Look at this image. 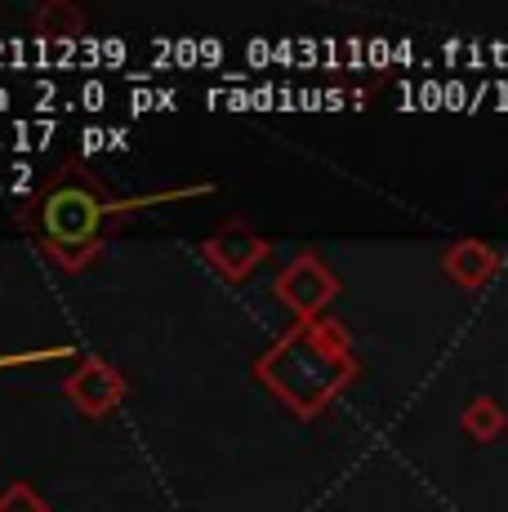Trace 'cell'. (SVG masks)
Returning <instances> with one entry per match:
<instances>
[{"label":"cell","mask_w":508,"mask_h":512,"mask_svg":"<svg viewBox=\"0 0 508 512\" xmlns=\"http://www.w3.org/2000/svg\"><path fill=\"white\" fill-rule=\"evenodd\" d=\"M103 205L94 201L85 187H58V192L45 201V228L54 232V241L63 245H81L99 232Z\"/></svg>","instance_id":"6da1fadb"},{"label":"cell","mask_w":508,"mask_h":512,"mask_svg":"<svg viewBox=\"0 0 508 512\" xmlns=\"http://www.w3.org/2000/svg\"><path fill=\"white\" fill-rule=\"evenodd\" d=\"M277 290H281V299L299 312V317H312V312H317L321 303L335 294V277H330V272L321 268L312 254H304V259L290 263V272L281 277Z\"/></svg>","instance_id":"7a4b0ae2"},{"label":"cell","mask_w":508,"mask_h":512,"mask_svg":"<svg viewBox=\"0 0 508 512\" xmlns=\"http://www.w3.org/2000/svg\"><path fill=\"white\" fill-rule=\"evenodd\" d=\"M442 268L455 277V285H464V290H477V285H486L500 272V250H491L486 241H459L446 250Z\"/></svg>","instance_id":"3957f363"},{"label":"cell","mask_w":508,"mask_h":512,"mask_svg":"<svg viewBox=\"0 0 508 512\" xmlns=\"http://www.w3.org/2000/svg\"><path fill=\"white\" fill-rule=\"evenodd\" d=\"M67 392H72L90 415H103V410H112L116 401H121V379H116L112 366H103V361L90 357L72 379H67Z\"/></svg>","instance_id":"277c9868"},{"label":"cell","mask_w":508,"mask_h":512,"mask_svg":"<svg viewBox=\"0 0 508 512\" xmlns=\"http://www.w3.org/2000/svg\"><path fill=\"white\" fill-rule=\"evenodd\" d=\"M205 254H210L228 277H246L254 263L263 259V241L259 236H250L246 228H228V232H219L210 245H205Z\"/></svg>","instance_id":"5b68a950"},{"label":"cell","mask_w":508,"mask_h":512,"mask_svg":"<svg viewBox=\"0 0 508 512\" xmlns=\"http://www.w3.org/2000/svg\"><path fill=\"white\" fill-rule=\"evenodd\" d=\"M464 428H468V437H473V441H495L508 428L500 401H495V397H473L464 406Z\"/></svg>","instance_id":"8992f818"},{"label":"cell","mask_w":508,"mask_h":512,"mask_svg":"<svg viewBox=\"0 0 508 512\" xmlns=\"http://www.w3.org/2000/svg\"><path fill=\"white\" fill-rule=\"evenodd\" d=\"M36 27H41V41H54V45L81 41V14L72 5H45Z\"/></svg>","instance_id":"52a82bcc"},{"label":"cell","mask_w":508,"mask_h":512,"mask_svg":"<svg viewBox=\"0 0 508 512\" xmlns=\"http://www.w3.org/2000/svg\"><path fill=\"white\" fill-rule=\"evenodd\" d=\"M0 512H45V504L36 499V490H27V486H9L5 495H0Z\"/></svg>","instance_id":"ba28073f"},{"label":"cell","mask_w":508,"mask_h":512,"mask_svg":"<svg viewBox=\"0 0 508 512\" xmlns=\"http://www.w3.org/2000/svg\"><path fill=\"white\" fill-rule=\"evenodd\" d=\"M81 103H85V107H94V112H99V107L107 103V90H103L99 81H90V85H85V90H81Z\"/></svg>","instance_id":"9c48e42d"},{"label":"cell","mask_w":508,"mask_h":512,"mask_svg":"<svg viewBox=\"0 0 508 512\" xmlns=\"http://www.w3.org/2000/svg\"><path fill=\"white\" fill-rule=\"evenodd\" d=\"M219 58H223V45L219 41H201V63L205 67H219Z\"/></svg>","instance_id":"30bf717a"},{"label":"cell","mask_w":508,"mask_h":512,"mask_svg":"<svg viewBox=\"0 0 508 512\" xmlns=\"http://www.w3.org/2000/svg\"><path fill=\"white\" fill-rule=\"evenodd\" d=\"M112 143V134H103V130H85V147H90V152H99V147H107Z\"/></svg>","instance_id":"8fae6325"},{"label":"cell","mask_w":508,"mask_h":512,"mask_svg":"<svg viewBox=\"0 0 508 512\" xmlns=\"http://www.w3.org/2000/svg\"><path fill=\"white\" fill-rule=\"evenodd\" d=\"M388 54H393V49H388V41H375V45H370V63H388Z\"/></svg>","instance_id":"7c38bea8"},{"label":"cell","mask_w":508,"mask_h":512,"mask_svg":"<svg viewBox=\"0 0 508 512\" xmlns=\"http://www.w3.org/2000/svg\"><path fill=\"white\" fill-rule=\"evenodd\" d=\"M5 103H9V94H5V90H0V107H5Z\"/></svg>","instance_id":"4fadbf2b"}]
</instances>
